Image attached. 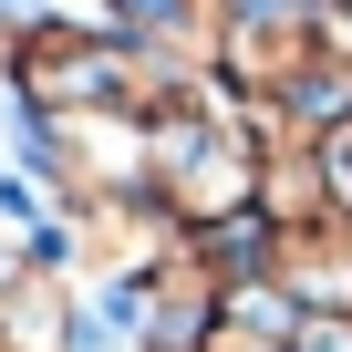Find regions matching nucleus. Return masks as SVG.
I'll return each instance as SVG.
<instances>
[{
  "mask_svg": "<svg viewBox=\"0 0 352 352\" xmlns=\"http://www.w3.org/2000/svg\"><path fill=\"white\" fill-rule=\"evenodd\" d=\"M259 290L290 300V321H352V218H280L259 249Z\"/></svg>",
  "mask_w": 352,
  "mask_h": 352,
  "instance_id": "nucleus-1",
  "label": "nucleus"
},
{
  "mask_svg": "<svg viewBox=\"0 0 352 352\" xmlns=\"http://www.w3.org/2000/svg\"><path fill=\"white\" fill-rule=\"evenodd\" d=\"M290 352H352V321H300Z\"/></svg>",
  "mask_w": 352,
  "mask_h": 352,
  "instance_id": "nucleus-2",
  "label": "nucleus"
}]
</instances>
